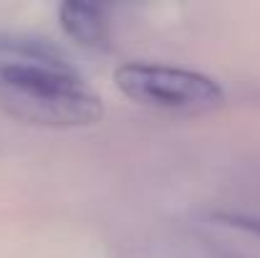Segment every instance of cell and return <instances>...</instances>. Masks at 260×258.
Instances as JSON below:
<instances>
[{
	"instance_id": "cell-1",
	"label": "cell",
	"mask_w": 260,
	"mask_h": 258,
	"mask_svg": "<svg viewBox=\"0 0 260 258\" xmlns=\"http://www.w3.org/2000/svg\"><path fill=\"white\" fill-rule=\"evenodd\" d=\"M0 109L38 127H91L104 101L51 43L30 36H0Z\"/></svg>"
},
{
	"instance_id": "cell-2",
	"label": "cell",
	"mask_w": 260,
	"mask_h": 258,
	"mask_svg": "<svg viewBox=\"0 0 260 258\" xmlns=\"http://www.w3.org/2000/svg\"><path fill=\"white\" fill-rule=\"evenodd\" d=\"M114 79L126 99L157 111L202 114L225 101L222 86L200 71L159 64H124L116 69Z\"/></svg>"
},
{
	"instance_id": "cell-3",
	"label": "cell",
	"mask_w": 260,
	"mask_h": 258,
	"mask_svg": "<svg viewBox=\"0 0 260 258\" xmlns=\"http://www.w3.org/2000/svg\"><path fill=\"white\" fill-rule=\"evenodd\" d=\"M58 23L63 33L84 48H106L109 46V20L99 5L79 0H66L58 8Z\"/></svg>"
}]
</instances>
